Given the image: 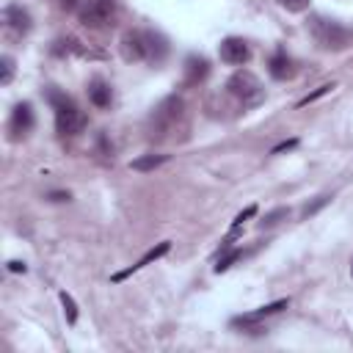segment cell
Wrapping results in <instances>:
<instances>
[{
    "label": "cell",
    "instance_id": "1",
    "mask_svg": "<svg viewBox=\"0 0 353 353\" xmlns=\"http://www.w3.org/2000/svg\"><path fill=\"white\" fill-rule=\"evenodd\" d=\"M124 61H160L165 55V41L152 30H127L119 41Z\"/></svg>",
    "mask_w": 353,
    "mask_h": 353
},
{
    "label": "cell",
    "instance_id": "2",
    "mask_svg": "<svg viewBox=\"0 0 353 353\" xmlns=\"http://www.w3.org/2000/svg\"><path fill=\"white\" fill-rule=\"evenodd\" d=\"M306 30L323 50H345L353 44V28H345L342 22L328 17H312L306 22Z\"/></svg>",
    "mask_w": 353,
    "mask_h": 353
},
{
    "label": "cell",
    "instance_id": "3",
    "mask_svg": "<svg viewBox=\"0 0 353 353\" xmlns=\"http://www.w3.org/2000/svg\"><path fill=\"white\" fill-rule=\"evenodd\" d=\"M50 105L55 110V130H58V135H77V132H83L85 116H83V110L66 94L50 91Z\"/></svg>",
    "mask_w": 353,
    "mask_h": 353
},
{
    "label": "cell",
    "instance_id": "4",
    "mask_svg": "<svg viewBox=\"0 0 353 353\" xmlns=\"http://www.w3.org/2000/svg\"><path fill=\"white\" fill-rule=\"evenodd\" d=\"M226 91H229L243 108H256V105L265 99V88H262L259 77H256L254 72H248V69H237V72L229 77Z\"/></svg>",
    "mask_w": 353,
    "mask_h": 353
},
{
    "label": "cell",
    "instance_id": "5",
    "mask_svg": "<svg viewBox=\"0 0 353 353\" xmlns=\"http://www.w3.org/2000/svg\"><path fill=\"white\" fill-rule=\"evenodd\" d=\"M182 113H185V102H182L176 94L165 97V99L154 108V113H152V119H149V124H152V138H168V132H174L176 121L182 119Z\"/></svg>",
    "mask_w": 353,
    "mask_h": 353
},
{
    "label": "cell",
    "instance_id": "6",
    "mask_svg": "<svg viewBox=\"0 0 353 353\" xmlns=\"http://www.w3.org/2000/svg\"><path fill=\"white\" fill-rule=\"evenodd\" d=\"M80 22L91 30H105L116 22V0H88L80 11Z\"/></svg>",
    "mask_w": 353,
    "mask_h": 353
},
{
    "label": "cell",
    "instance_id": "7",
    "mask_svg": "<svg viewBox=\"0 0 353 353\" xmlns=\"http://www.w3.org/2000/svg\"><path fill=\"white\" fill-rule=\"evenodd\" d=\"M218 55H221L223 63L243 66V63H248L251 50H248V44H245V39H240V36H226V39L221 41V47H218Z\"/></svg>",
    "mask_w": 353,
    "mask_h": 353
},
{
    "label": "cell",
    "instance_id": "8",
    "mask_svg": "<svg viewBox=\"0 0 353 353\" xmlns=\"http://www.w3.org/2000/svg\"><path fill=\"white\" fill-rule=\"evenodd\" d=\"M30 130H33V110H30L28 102H19V105L11 110V119H8V138H11V141H19V138H25Z\"/></svg>",
    "mask_w": 353,
    "mask_h": 353
},
{
    "label": "cell",
    "instance_id": "9",
    "mask_svg": "<svg viewBox=\"0 0 353 353\" xmlns=\"http://www.w3.org/2000/svg\"><path fill=\"white\" fill-rule=\"evenodd\" d=\"M3 22H6L8 30H14L17 36H25V33L30 30V14H28L22 6H17V3H11V6L3 8Z\"/></svg>",
    "mask_w": 353,
    "mask_h": 353
},
{
    "label": "cell",
    "instance_id": "10",
    "mask_svg": "<svg viewBox=\"0 0 353 353\" xmlns=\"http://www.w3.org/2000/svg\"><path fill=\"white\" fill-rule=\"evenodd\" d=\"M281 309H287V301H284V298H281V301H273V303H265V306H259L256 312H248V314H240V317H234V320H232V325H243V328H248V325L259 323L262 317L279 314Z\"/></svg>",
    "mask_w": 353,
    "mask_h": 353
},
{
    "label": "cell",
    "instance_id": "11",
    "mask_svg": "<svg viewBox=\"0 0 353 353\" xmlns=\"http://www.w3.org/2000/svg\"><path fill=\"white\" fill-rule=\"evenodd\" d=\"M168 248H171V243H168V240H165V243H160V245H154V248H149V251H146V254H143V256H141V259H138V262H135L132 268H127V270H121V273H116V276H113V281H121V279H127V276H132L135 270H141V268H146L149 262H154V259H160V256H165V254H168Z\"/></svg>",
    "mask_w": 353,
    "mask_h": 353
},
{
    "label": "cell",
    "instance_id": "12",
    "mask_svg": "<svg viewBox=\"0 0 353 353\" xmlns=\"http://www.w3.org/2000/svg\"><path fill=\"white\" fill-rule=\"evenodd\" d=\"M207 72H210L207 58H201V55H190V58L185 61V85H199V83L207 77Z\"/></svg>",
    "mask_w": 353,
    "mask_h": 353
},
{
    "label": "cell",
    "instance_id": "13",
    "mask_svg": "<svg viewBox=\"0 0 353 353\" xmlns=\"http://www.w3.org/2000/svg\"><path fill=\"white\" fill-rule=\"evenodd\" d=\"M268 72H270V77H276V80H287V77H292L295 66H292V61H290L284 52H276V55L268 61Z\"/></svg>",
    "mask_w": 353,
    "mask_h": 353
},
{
    "label": "cell",
    "instance_id": "14",
    "mask_svg": "<svg viewBox=\"0 0 353 353\" xmlns=\"http://www.w3.org/2000/svg\"><path fill=\"white\" fill-rule=\"evenodd\" d=\"M88 99L97 105V108H108L110 105V85L102 80V77H94L88 83Z\"/></svg>",
    "mask_w": 353,
    "mask_h": 353
},
{
    "label": "cell",
    "instance_id": "15",
    "mask_svg": "<svg viewBox=\"0 0 353 353\" xmlns=\"http://www.w3.org/2000/svg\"><path fill=\"white\" fill-rule=\"evenodd\" d=\"M168 160V154H141V157H135L130 165L135 168V171H154L157 165H163Z\"/></svg>",
    "mask_w": 353,
    "mask_h": 353
},
{
    "label": "cell",
    "instance_id": "16",
    "mask_svg": "<svg viewBox=\"0 0 353 353\" xmlns=\"http://www.w3.org/2000/svg\"><path fill=\"white\" fill-rule=\"evenodd\" d=\"M290 218V210L287 207H276V210H270L262 221H259V229H270V226H276V223H281V221H287Z\"/></svg>",
    "mask_w": 353,
    "mask_h": 353
},
{
    "label": "cell",
    "instance_id": "17",
    "mask_svg": "<svg viewBox=\"0 0 353 353\" xmlns=\"http://www.w3.org/2000/svg\"><path fill=\"white\" fill-rule=\"evenodd\" d=\"M240 256H243V251H240V248H229V251H226V254L218 259V265H215V273H223V270H229V268H232V265H234Z\"/></svg>",
    "mask_w": 353,
    "mask_h": 353
},
{
    "label": "cell",
    "instance_id": "18",
    "mask_svg": "<svg viewBox=\"0 0 353 353\" xmlns=\"http://www.w3.org/2000/svg\"><path fill=\"white\" fill-rule=\"evenodd\" d=\"M61 306H63V314H66V323H77V303L69 292H61Z\"/></svg>",
    "mask_w": 353,
    "mask_h": 353
},
{
    "label": "cell",
    "instance_id": "19",
    "mask_svg": "<svg viewBox=\"0 0 353 353\" xmlns=\"http://www.w3.org/2000/svg\"><path fill=\"white\" fill-rule=\"evenodd\" d=\"M14 77V58L11 55H3L0 58V85H8Z\"/></svg>",
    "mask_w": 353,
    "mask_h": 353
},
{
    "label": "cell",
    "instance_id": "20",
    "mask_svg": "<svg viewBox=\"0 0 353 353\" xmlns=\"http://www.w3.org/2000/svg\"><path fill=\"white\" fill-rule=\"evenodd\" d=\"M334 88H336V85H334V83H323V85H320V88H314V91H312V94H306V97H303V99H298V108H306V105H309V102H314V99H320V97H323V94H328V91H334Z\"/></svg>",
    "mask_w": 353,
    "mask_h": 353
},
{
    "label": "cell",
    "instance_id": "21",
    "mask_svg": "<svg viewBox=\"0 0 353 353\" xmlns=\"http://www.w3.org/2000/svg\"><path fill=\"white\" fill-rule=\"evenodd\" d=\"M328 201H331V196H317L312 204H306V207L301 210V218H309V215H314V212H317L320 207H325Z\"/></svg>",
    "mask_w": 353,
    "mask_h": 353
},
{
    "label": "cell",
    "instance_id": "22",
    "mask_svg": "<svg viewBox=\"0 0 353 353\" xmlns=\"http://www.w3.org/2000/svg\"><path fill=\"white\" fill-rule=\"evenodd\" d=\"M287 11H292V14H301V11H306L309 8V0H279Z\"/></svg>",
    "mask_w": 353,
    "mask_h": 353
},
{
    "label": "cell",
    "instance_id": "23",
    "mask_svg": "<svg viewBox=\"0 0 353 353\" xmlns=\"http://www.w3.org/2000/svg\"><path fill=\"white\" fill-rule=\"evenodd\" d=\"M295 146H298V138H292V141H284V143L273 146V152H270V154H281V152H287V149H295Z\"/></svg>",
    "mask_w": 353,
    "mask_h": 353
},
{
    "label": "cell",
    "instance_id": "24",
    "mask_svg": "<svg viewBox=\"0 0 353 353\" xmlns=\"http://www.w3.org/2000/svg\"><path fill=\"white\" fill-rule=\"evenodd\" d=\"M47 199H50V201H69V193H63V190H52V193H47Z\"/></svg>",
    "mask_w": 353,
    "mask_h": 353
},
{
    "label": "cell",
    "instance_id": "25",
    "mask_svg": "<svg viewBox=\"0 0 353 353\" xmlns=\"http://www.w3.org/2000/svg\"><path fill=\"white\" fill-rule=\"evenodd\" d=\"M8 270H11V273H25V262L11 259V262H8Z\"/></svg>",
    "mask_w": 353,
    "mask_h": 353
},
{
    "label": "cell",
    "instance_id": "26",
    "mask_svg": "<svg viewBox=\"0 0 353 353\" xmlns=\"http://www.w3.org/2000/svg\"><path fill=\"white\" fill-rule=\"evenodd\" d=\"M74 6H77V0H61V8H66V11L74 8Z\"/></svg>",
    "mask_w": 353,
    "mask_h": 353
}]
</instances>
